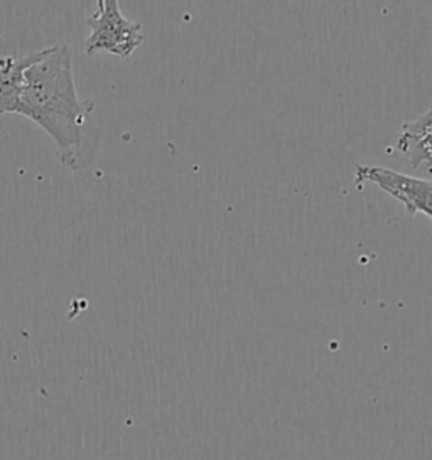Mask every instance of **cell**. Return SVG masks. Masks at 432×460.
Returning a JSON list of instances; mask_svg holds the SVG:
<instances>
[{
  "label": "cell",
  "mask_w": 432,
  "mask_h": 460,
  "mask_svg": "<svg viewBox=\"0 0 432 460\" xmlns=\"http://www.w3.org/2000/svg\"><path fill=\"white\" fill-rule=\"evenodd\" d=\"M34 53L15 58H0V115L17 113L22 73L31 63Z\"/></svg>",
  "instance_id": "5"
},
{
  "label": "cell",
  "mask_w": 432,
  "mask_h": 460,
  "mask_svg": "<svg viewBox=\"0 0 432 460\" xmlns=\"http://www.w3.org/2000/svg\"><path fill=\"white\" fill-rule=\"evenodd\" d=\"M90 28L83 49L88 56L98 53L129 58L144 42L142 24L122 14L117 0H98L96 11L86 19Z\"/></svg>",
  "instance_id": "2"
},
{
  "label": "cell",
  "mask_w": 432,
  "mask_h": 460,
  "mask_svg": "<svg viewBox=\"0 0 432 460\" xmlns=\"http://www.w3.org/2000/svg\"><path fill=\"white\" fill-rule=\"evenodd\" d=\"M94 100H81L75 83L68 44L34 51L22 73L17 115L36 123L53 138L59 163L71 171L81 167L86 120Z\"/></svg>",
  "instance_id": "1"
},
{
  "label": "cell",
  "mask_w": 432,
  "mask_h": 460,
  "mask_svg": "<svg viewBox=\"0 0 432 460\" xmlns=\"http://www.w3.org/2000/svg\"><path fill=\"white\" fill-rule=\"evenodd\" d=\"M431 128L432 110H426L418 119L404 122L395 137L393 150L409 161L414 171L431 174Z\"/></svg>",
  "instance_id": "4"
},
{
  "label": "cell",
  "mask_w": 432,
  "mask_h": 460,
  "mask_svg": "<svg viewBox=\"0 0 432 460\" xmlns=\"http://www.w3.org/2000/svg\"><path fill=\"white\" fill-rule=\"evenodd\" d=\"M355 179H356V184H362V182L374 184L378 190L389 194L395 201L404 204L410 217L420 213L428 219H431V179L407 176L389 167L368 165V164L356 165Z\"/></svg>",
  "instance_id": "3"
}]
</instances>
